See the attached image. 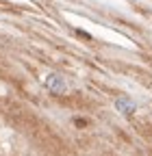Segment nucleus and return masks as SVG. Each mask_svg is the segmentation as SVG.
I'll return each mask as SVG.
<instances>
[{
    "mask_svg": "<svg viewBox=\"0 0 152 156\" xmlns=\"http://www.w3.org/2000/svg\"><path fill=\"white\" fill-rule=\"evenodd\" d=\"M46 85H50V89H52L54 93H61V91L65 89V85H63V80H61L59 76H48Z\"/></svg>",
    "mask_w": 152,
    "mask_h": 156,
    "instance_id": "obj_1",
    "label": "nucleus"
},
{
    "mask_svg": "<svg viewBox=\"0 0 152 156\" xmlns=\"http://www.w3.org/2000/svg\"><path fill=\"white\" fill-rule=\"evenodd\" d=\"M74 124L78 126V128H85V126H87V119H81V117H76V119H74Z\"/></svg>",
    "mask_w": 152,
    "mask_h": 156,
    "instance_id": "obj_2",
    "label": "nucleus"
},
{
    "mask_svg": "<svg viewBox=\"0 0 152 156\" xmlns=\"http://www.w3.org/2000/svg\"><path fill=\"white\" fill-rule=\"evenodd\" d=\"M76 35H78V37H83V39H91L87 33H83V30H78V33H76Z\"/></svg>",
    "mask_w": 152,
    "mask_h": 156,
    "instance_id": "obj_3",
    "label": "nucleus"
}]
</instances>
